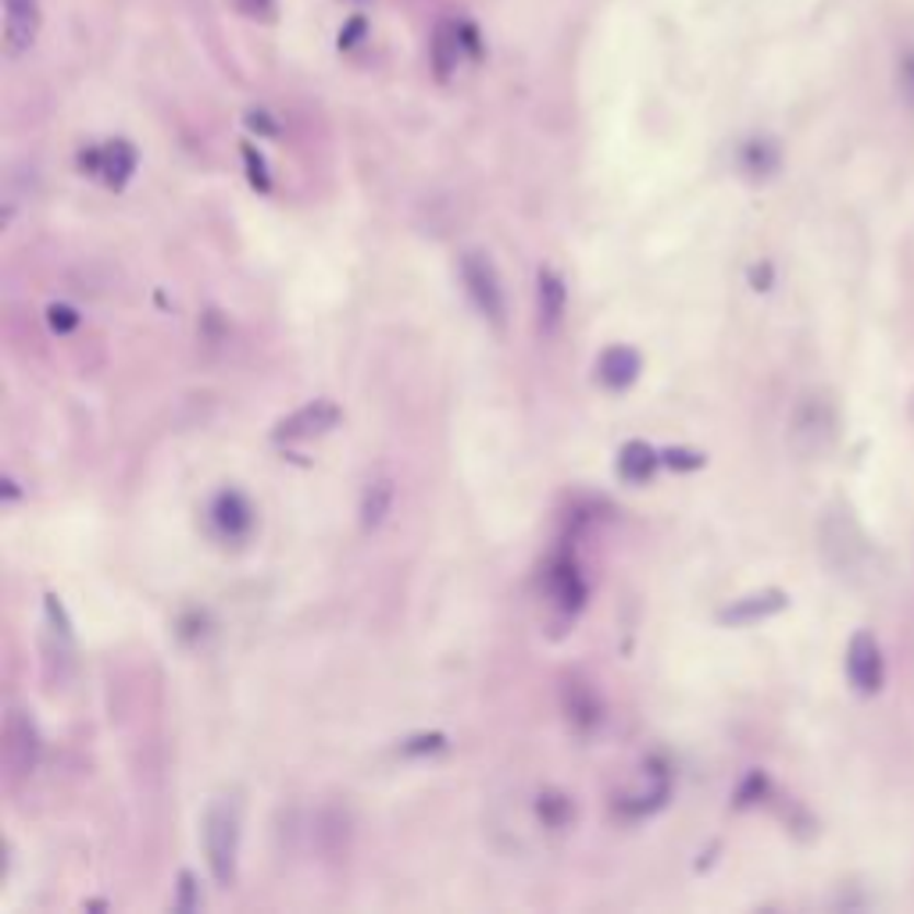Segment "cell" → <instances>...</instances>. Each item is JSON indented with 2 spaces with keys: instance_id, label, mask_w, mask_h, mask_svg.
<instances>
[{
  "instance_id": "obj_4",
  "label": "cell",
  "mask_w": 914,
  "mask_h": 914,
  "mask_svg": "<svg viewBox=\"0 0 914 914\" xmlns=\"http://www.w3.org/2000/svg\"><path fill=\"white\" fill-rule=\"evenodd\" d=\"M847 679L854 693H861V697H876V693L886 686V658H882V647L876 633H854L851 644H847Z\"/></svg>"
},
{
  "instance_id": "obj_21",
  "label": "cell",
  "mask_w": 914,
  "mask_h": 914,
  "mask_svg": "<svg viewBox=\"0 0 914 914\" xmlns=\"http://www.w3.org/2000/svg\"><path fill=\"white\" fill-rule=\"evenodd\" d=\"M661 465L675 468V472H697V468L707 465V458L701 454V450H690V447H664Z\"/></svg>"
},
{
  "instance_id": "obj_11",
  "label": "cell",
  "mask_w": 914,
  "mask_h": 914,
  "mask_svg": "<svg viewBox=\"0 0 914 914\" xmlns=\"http://www.w3.org/2000/svg\"><path fill=\"white\" fill-rule=\"evenodd\" d=\"M393 500H397V483H393V475L379 472L372 479L365 483L361 489V500H358V522L365 532H375L386 525V518L393 511Z\"/></svg>"
},
{
  "instance_id": "obj_13",
  "label": "cell",
  "mask_w": 914,
  "mask_h": 914,
  "mask_svg": "<svg viewBox=\"0 0 914 914\" xmlns=\"http://www.w3.org/2000/svg\"><path fill=\"white\" fill-rule=\"evenodd\" d=\"M461 54H465V39H461V22H436L432 39H429V61H432V72L440 83H447L450 76H454V68L461 61Z\"/></svg>"
},
{
  "instance_id": "obj_6",
  "label": "cell",
  "mask_w": 914,
  "mask_h": 914,
  "mask_svg": "<svg viewBox=\"0 0 914 914\" xmlns=\"http://www.w3.org/2000/svg\"><path fill=\"white\" fill-rule=\"evenodd\" d=\"M211 525L222 540H243L254 529V504L240 489H222L211 500Z\"/></svg>"
},
{
  "instance_id": "obj_2",
  "label": "cell",
  "mask_w": 914,
  "mask_h": 914,
  "mask_svg": "<svg viewBox=\"0 0 914 914\" xmlns=\"http://www.w3.org/2000/svg\"><path fill=\"white\" fill-rule=\"evenodd\" d=\"M458 268H461V282H465V293L475 304V311L500 329L504 319H508V297H504V286H500L494 262H489V254L465 251Z\"/></svg>"
},
{
  "instance_id": "obj_25",
  "label": "cell",
  "mask_w": 914,
  "mask_h": 914,
  "mask_svg": "<svg viewBox=\"0 0 914 914\" xmlns=\"http://www.w3.org/2000/svg\"><path fill=\"white\" fill-rule=\"evenodd\" d=\"M47 322H50V329L54 333H72L79 329V311L76 308H68V304H50L47 308Z\"/></svg>"
},
{
  "instance_id": "obj_29",
  "label": "cell",
  "mask_w": 914,
  "mask_h": 914,
  "mask_svg": "<svg viewBox=\"0 0 914 914\" xmlns=\"http://www.w3.org/2000/svg\"><path fill=\"white\" fill-rule=\"evenodd\" d=\"M900 86H904L907 101L914 104V50H907L904 61H900Z\"/></svg>"
},
{
  "instance_id": "obj_12",
  "label": "cell",
  "mask_w": 914,
  "mask_h": 914,
  "mask_svg": "<svg viewBox=\"0 0 914 914\" xmlns=\"http://www.w3.org/2000/svg\"><path fill=\"white\" fill-rule=\"evenodd\" d=\"M639 368H644V358H639V350L633 347H625V344H615V347H608L604 354H600V361H597V379L604 383L608 390H629L636 379H639Z\"/></svg>"
},
{
  "instance_id": "obj_26",
  "label": "cell",
  "mask_w": 914,
  "mask_h": 914,
  "mask_svg": "<svg viewBox=\"0 0 914 914\" xmlns=\"http://www.w3.org/2000/svg\"><path fill=\"white\" fill-rule=\"evenodd\" d=\"M44 608H47V618H50V625H58V629H54V633H58L61 639H72V622H68L65 608H61V600L54 597V593H47V604H44Z\"/></svg>"
},
{
  "instance_id": "obj_30",
  "label": "cell",
  "mask_w": 914,
  "mask_h": 914,
  "mask_svg": "<svg viewBox=\"0 0 914 914\" xmlns=\"http://www.w3.org/2000/svg\"><path fill=\"white\" fill-rule=\"evenodd\" d=\"M247 126H251L254 132H265V136H276V132H279V126H276V122H271L265 112H251V115H247Z\"/></svg>"
},
{
  "instance_id": "obj_8",
  "label": "cell",
  "mask_w": 914,
  "mask_h": 914,
  "mask_svg": "<svg viewBox=\"0 0 914 914\" xmlns=\"http://www.w3.org/2000/svg\"><path fill=\"white\" fill-rule=\"evenodd\" d=\"M39 33V0H4V44L11 58H19Z\"/></svg>"
},
{
  "instance_id": "obj_24",
  "label": "cell",
  "mask_w": 914,
  "mask_h": 914,
  "mask_svg": "<svg viewBox=\"0 0 914 914\" xmlns=\"http://www.w3.org/2000/svg\"><path fill=\"white\" fill-rule=\"evenodd\" d=\"M236 11L251 22H276L279 4L276 0H236Z\"/></svg>"
},
{
  "instance_id": "obj_20",
  "label": "cell",
  "mask_w": 914,
  "mask_h": 914,
  "mask_svg": "<svg viewBox=\"0 0 914 914\" xmlns=\"http://www.w3.org/2000/svg\"><path fill=\"white\" fill-rule=\"evenodd\" d=\"M536 811L551 829H562V825H568V818H571V800L565 794H543L540 803H536Z\"/></svg>"
},
{
  "instance_id": "obj_9",
  "label": "cell",
  "mask_w": 914,
  "mask_h": 914,
  "mask_svg": "<svg viewBox=\"0 0 914 914\" xmlns=\"http://www.w3.org/2000/svg\"><path fill=\"white\" fill-rule=\"evenodd\" d=\"M4 757L15 775H30L36 768V757H39V736L33 729L30 718H22L19 711L8 715V726H4Z\"/></svg>"
},
{
  "instance_id": "obj_28",
  "label": "cell",
  "mask_w": 914,
  "mask_h": 914,
  "mask_svg": "<svg viewBox=\"0 0 914 914\" xmlns=\"http://www.w3.org/2000/svg\"><path fill=\"white\" fill-rule=\"evenodd\" d=\"M365 30H368V25H365V19H361V15H358V19H350V22L344 25V33H339V47H344V50L358 47V39L365 36Z\"/></svg>"
},
{
  "instance_id": "obj_14",
  "label": "cell",
  "mask_w": 914,
  "mask_h": 914,
  "mask_svg": "<svg viewBox=\"0 0 914 914\" xmlns=\"http://www.w3.org/2000/svg\"><path fill=\"white\" fill-rule=\"evenodd\" d=\"M547 586H551L554 604L562 608L565 615H576V611L586 604V582L571 557H554V565L547 571Z\"/></svg>"
},
{
  "instance_id": "obj_3",
  "label": "cell",
  "mask_w": 914,
  "mask_h": 914,
  "mask_svg": "<svg viewBox=\"0 0 914 914\" xmlns=\"http://www.w3.org/2000/svg\"><path fill=\"white\" fill-rule=\"evenodd\" d=\"M832 436H836V412H832V404L822 393H803L800 404L794 407V418H789V443H794L797 454L811 458V454H822L832 443Z\"/></svg>"
},
{
  "instance_id": "obj_16",
  "label": "cell",
  "mask_w": 914,
  "mask_h": 914,
  "mask_svg": "<svg viewBox=\"0 0 914 914\" xmlns=\"http://www.w3.org/2000/svg\"><path fill=\"white\" fill-rule=\"evenodd\" d=\"M661 468V450H653L650 443L644 440H629L622 447V454H618V475L625 483H650L653 479V472Z\"/></svg>"
},
{
  "instance_id": "obj_18",
  "label": "cell",
  "mask_w": 914,
  "mask_h": 914,
  "mask_svg": "<svg viewBox=\"0 0 914 914\" xmlns=\"http://www.w3.org/2000/svg\"><path fill=\"white\" fill-rule=\"evenodd\" d=\"M740 169L750 175V180H768V175L779 169V147L772 140H747L740 147Z\"/></svg>"
},
{
  "instance_id": "obj_17",
  "label": "cell",
  "mask_w": 914,
  "mask_h": 914,
  "mask_svg": "<svg viewBox=\"0 0 914 914\" xmlns=\"http://www.w3.org/2000/svg\"><path fill=\"white\" fill-rule=\"evenodd\" d=\"M136 172V147L129 140H112L107 147H101V180L122 189Z\"/></svg>"
},
{
  "instance_id": "obj_15",
  "label": "cell",
  "mask_w": 914,
  "mask_h": 914,
  "mask_svg": "<svg viewBox=\"0 0 914 914\" xmlns=\"http://www.w3.org/2000/svg\"><path fill=\"white\" fill-rule=\"evenodd\" d=\"M565 711H568L571 726L582 732H593L600 721H604V704H600L590 682H582V679L565 682Z\"/></svg>"
},
{
  "instance_id": "obj_19",
  "label": "cell",
  "mask_w": 914,
  "mask_h": 914,
  "mask_svg": "<svg viewBox=\"0 0 914 914\" xmlns=\"http://www.w3.org/2000/svg\"><path fill=\"white\" fill-rule=\"evenodd\" d=\"M768 794H772L768 775L765 772H750L747 779L740 783V789H736V808H754V803L768 800Z\"/></svg>"
},
{
  "instance_id": "obj_5",
  "label": "cell",
  "mask_w": 914,
  "mask_h": 914,
  "mask_svg": "<svg viewBox=\"0 0 914 914\" xmlns=\"http://www.w3.org/2000/svg\"><path fill=\"white\" fill-rule=\"evenodd\" d=\"M339 407L333 401H311L304 407H297L293 415H286L276 421V429H271V440L276 443H304V440H315V436H325L329 429L339 426Z\"/></svg>"
},
{
  "instance_id": "obj_27",
  "label": "cell",
  "mask_w": 914,
  "mask_h": 914,
  "mask_svg": "<svg viewBox=\"0 0 914 914\" xmlns=\"http://www.w3.org/2000/svg\"><path fill=\"white\" fill-rule=\"evenodd\" d=\"M180 893H183V900L175 907H180V911H194L197 907V879H194V871H183V876H180Z\"/></svg>"
},
{
  "instance_id": "obj_7",
  "label": "cell",
  "mask_w": 914,
  "mask_h": 914,
  "mask_svg": "<svg viewBox=\"0 0 914 914\" xmlns=\"http://www.w3.org/2000/svg\"><path fill=\"white\" fill-rule=\"evenodd\" d=\"M565 308H568V286L562 279V271L554 268H540L536 276V322L543 336H554L565 322Z\"/></svg>"
},
{
  "instance_id": "obj_23",
  "label": "cell",
  "mask_w": 914,
  "mask_h": 914,
  "mask_svg": "<svg viewBox=\"0 0 914 914\" xmlns=\"http://www.w3.org/2000/svg\"><path fill=\"white\" fill-rule=\"evenodd\" d=\"M443 747H447L443 732H421V736H412V740L401 743V754L404 757H421V754H436V750H443Z\"/></svg>"
},
{
  "instance_id": "obj_1",
  "label": "cell",
  "mask_w": 914,
  "mask_h": 914,
  "mask_svg": "<svg viewBox=\"0 0 914 914\" xmlns=\"http://www.w3.org/2000/svg\"><path fill=\"white\" fill-rule=\"evenodd\" d=\"M240 825L243 818L236 800H211V808L204 811V854H208V868L222 890L236 882L240 836H243Z\"/></svg>"
},
{
  "instance_id": "obj_22",
  "label": "cell",
  "mask_w": 914,
  "mask_h": 914,
  "mask_svg": "<svg viewBox=\"0 0 914 914\" xmlns=\"http://www.w3.org/2000/svg\"><path fill=\"white\" fill-rule=\"evenodd\" d=\"M243 165H247L251 186L262 189V194H268V189H271V175H268V165H265L262 150H257L254 143H243Z\"/></svg>"
},
{
  "instance_id": "obj_10",
  "label": "cell",
  "mask_w": 914,
  "mask_h": 914,
  "mask_svg": "<svg viewBox=\"0 0 914 914\" xmlns=\"http://www.w3.org/2000/svg\"><path fill=\"white\" fill-rule=\"evenodd\" d=\"M786 604H789V597L783 590H757V593L732 600L729 608H721L718 622L721 625H754V622L779 615V611H786Z\"/></svg>"
},
{
  "instance_id": "obj_31",
  "label": "cell",
  "mask_w": 914,
  "mask_h": 914,
  "mask_svg": "<svg viewBox=\"0 0 914 914\" xmlns=\"http://www.w3.org/2000/svg\"><path fill=\"white\" fill-rule=\"evenodd\" d=\"M750 282H754V290H768V286H772V265L761 262L754 271H750Z\"/></svg>"
}]
</instances>
